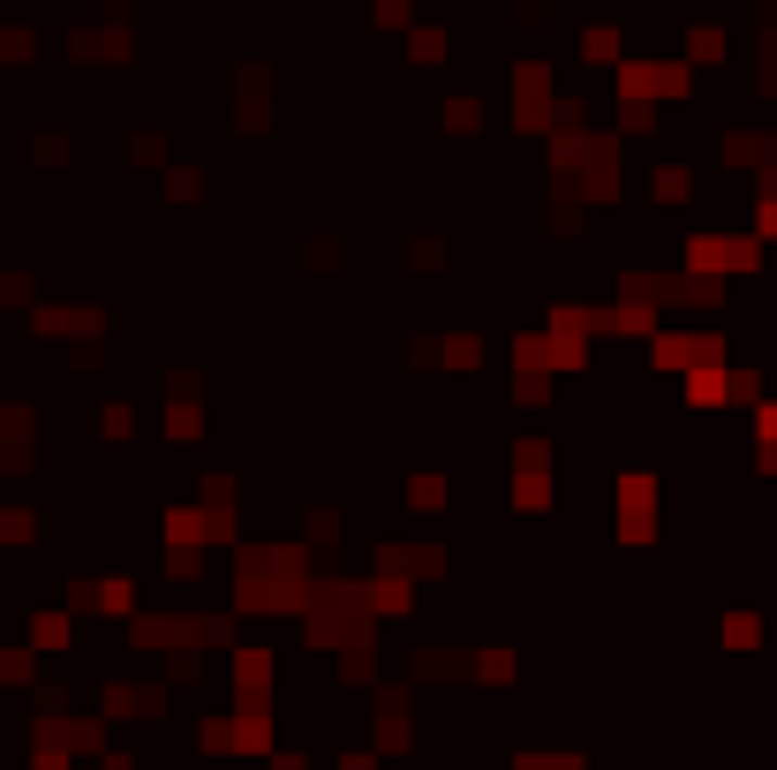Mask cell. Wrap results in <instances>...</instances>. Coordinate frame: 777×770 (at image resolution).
I'll use <instances>...</instances> for the list:
<instances>
[{
    "mask_svg": "<svg viewBox=\"0 0 777 770\" xmlns=\"http://www.w3.org/2000/svg\"><path fill=\"white\" fill-rule=\"evenodd\" d=\"M408 498H416V506H446V483H438V476H416Z\"/></svg>",
    "mask_w": 777,
    "mask_h": 770,
    "instance_id": "obj_10",
    "label": "cell"
},
{
    "mask_svg": "<svg viewBox=\"0 0 777 770\" xmlns=\"http://www.w3.org/2000/svg\"><path fill=\"white\" fill-rule=\"evenodd\" d=\"M513 506H521V514L551 506V476H513Z\"/></svg>",
    "mask_w": 777,
    "mask_h": 770,
    "instance_id": "obj_7",
    "label": "cell"
},
{
    "mask_svg": "<svg viewBox=\"0 0 777 770\" xmlns=\"http://www.w3.org/2000/svg\"><path fill=\"white\" fill-rule=\"evenodd\" d=\"M763 642V613H725V649H755Z\"/></svg>",
    "mask_w": 777,
    "mask_h": 770,
    "instance_id": "obj_5",
    "label": "cell"
},
{
    "mask_svg": "<svg viewBox=\"0 0 777 770\" xmlns=\"http://www.w3.org/2000/svg\"><path fill=\"white\" fill-rule=\"evenodd\" d=\"M166 439H181V446L204 439V408H196V401H174V408H166Z\"/></svg>",
    "mask_w": 777,
    "mask_h": 770,
    "instance_id": "obj_3",
    "label": "cell"
},
{
    "mask_svg": "<svg viewBox=\"0 0 777 770\" xmlns=\"http://www.w3.org/2000/svg\"><path fill=\"white\" fill-rule=\"evenodd\" d=\"M687 91V61H620V99L626 106H657Z\"/></svg>",
    "mask_w": 777,
    "mask_h": 770,
    "instance_id": "obj_1",
    "label": "cell"
},
{
    "mask_svg": "<svg viewBox=\"0 0 777 770\" xmlns=\"http://www.w3.org/2000/svg\"><path fill=\"white\" fill-rule=\"evenodd\" d=\"M129 431H137V408L114 401V408H106V439H129Z\"/></svg>",
    "mask_w": 777,
    "mask_h": 770,
    "instance_id": "obj_13",
    "label": "cell"
},
{
    "mask_svg": "<svg viewBox=\"0 0 777 770\" xmlns=\"http://www.w3.org/2000/svg\"><path fill=\"white\" fill-rule=\"evenodd\" d=\"M68 634H76V627H68V613H38V619H30V649H61Z\"/></svg>",
    "mask_w": 777,
    "mask_h": 770,
    "instance_id": "obj_4",
    "label": "cell"
},
{
    "mask_svg": "<svg viewBox=\"0 0 777 770\" xmlns=\"http://www.w3.org/2000/svg\"><path fill=\"white\" fill-rule=\"evenodd\" d=\"M340 770H378V756H370V748H347V756H340Z\"/></svg>",
    "mask_w": 777,
    "mask_h": 770,
    "instance_id": "obj_15",
    "label": "cell"
},
{
    "mask_svg": "<svg viewBox=\"0 0 777 770\" xmlns=\"http://www.w3.org/2000/svg\"><path fill=\"white\" fill-rule=\"evenodd\" d=\"M687 61H695V68H717V61H725V30H695V38H687Z\"/></svg>",
    "mask_w": 777,
    "mask_h": 770,
    "instance_id": "obj_6",
    "label": "cell"
},
{
    "mask_svg": "<svg viewBox=\"0 0 777 770\" xmlns=\"http://www.w3.org/2000/svg\"><path fill=\"white\" fill-rule=\"evenodd\" d=\"M513 770H582V756H521Z\"/></svg>",
    "mask_w": 777,
    "mask_h": 770,
    "instance_id": "obj_14",
    "label": "cell"
},
{
    "mask_svg": "<svg viewBox=\"0 0 777 770\" xmlns=\"http://www.w3.org/2000/svg\"><path fill=\"white\" fill-rule=\"evenodd\" d=\"M408 53H416L423 68H438V61H446V30H416V38H408Z\"/></svg>",
    "mask_w": 777,
    "mask_h": 770,
    "instance_id": "obj_8",
    "label": "cell"
},
{
    "mask_svg": "<svg viewBox=\"0 0 777 770\" xmlns=\"http://www.w3.org/2000/svg\"><path fill=\"white\" fill-rule=\"evenodd\" d=\"M137 605H144V597H137V582H122V575H114V582H99V613L137 619Z\"/></svg>",
    "mask_w": 777,
    "mask_h": 770,
    "instance_id": "obj_2",
    "label": "cell"
},
{
    "mask_svg": "<svg viewBox=\"0 0 777 770\" xmlns=\"http://www.w3.org/2000/svg\"><path fill=\"white\" fill-rule=\"evenodd\" d=\"M475 672H483V680H498V687H506V680H513V649H483V665H475Z\"/></svg>",
    "mask_w": 777,
    "mask_h": 770,
    "instance_id": "obj_9",
    "label": "cell"
},
{
    "mask_svg": "<svg viewBox=\"0 0 777 770\" xmlns=\"http://www.w3.org/2000/svg\"><path fill=\"white\" fill-rule=\"evenodd\" d=\"M446 355H454V370H475V355H483V340H468V332H461V340H446Z\"/></svg>",
    "mask_w": 777,
    "mask_h": 770,
    "instance_id": "obj_11",
    "label": "cell"
},
{
    "mask_svg": "<svg viewBox=\"0 0 777 770\" xmlns=\"http://www.w3.org/2000/svg\"><path fill=\"white\" fill-rule=\"evenodd\" d=\"M755 446H777V401L755 408Z\"/></svg>",
    "mask_w": 777,
    "mask_h": 770,
    "instance_id": "obj_12",
    "label": "cell"
}]
</instances>
